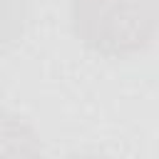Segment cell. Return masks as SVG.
I'll return each instance as SVG.
<instances>
[{
    "label": "cell",
    "instance_id": "3",
    "mask_svg": "<svg viewBox=\"0 0 159 159\" xmlns=\"http://www.w3.org/2000/svg\"><path fill=\"white\" fill-rule=\"evenodd\" d=\"M27 20L30 0H0V57L22 40Z\"/></svg>",
    "mask_w": 159,
    "mask_h": 159
},
{
    "label": "cell",
    "instance_id": "4",
    "mask_svg": "<svg viewBox=\"0 0 159 159\" xmlns=\"http://www.w3.org/2000/svg\"><path fill=\"white\" fill-rule=\"evenodd\" d=\"M67 159H107V157H97V154H80V157H67Z\"/></svg>",
    "mask_w": 159,
    "mask_h": 159
},
{
    "label": "cell",
    "instance_id": "2",
    "mask_svg": "<svg viewBox=\"0 0 159 159\" xmlns=\"http://www.w3.org/2000/svg\"><path fill=\"white\" fill-rule=\"evenodd\" d=\"M0 159H45L37 129L10 109H0Z\"/></svg>",
    "mask_w": 159,
    "mask_h": 159
},
{
    "label": "cell",
    "instance_id": "1",
    "mask_svg": "<svg viewBox=\"0 0 159 159\" xmlns=\"http://www.w3.org/2000/svg\"><path fill=\"white\" fill-rule=\"evenodd\" d=\"M70 22L84 47L129 57L154 42L159 12L157 0H70Z\"/></svg>",
    "mask_w": 159,
    "mask_h": 159
}]
</instances>
